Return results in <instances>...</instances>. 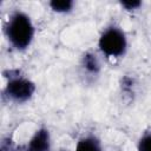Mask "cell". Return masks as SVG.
I'll return each mask as SVG.
<instances>
[{"instance_id":"obj_1","label":"cell","mask_w":151,"mask_h":151,"mask_svg":"<svg viewBox=\"0 0 151 151\" xmlns=\"http://www.w3.org/2000/svg\"><path fill=\"white\" fill-rule=\"evenodd\" d=\"M33 25L29 18L21 12H17L9 20L7 34L12 45L19 50L26 48L33 38Z\"/></svg>"},{"instance_id":"obj_2","label":"cell","mask_w":151,"mask_h":151,"mask_svg":"<svg viewBox=\"0 0 151 151\" xmlns=\"http://www.w3.org/2000/svg\"><path fill=\"white\" fill-rule=\"evenodd\" d=\"M99 47L106 55H122L126 48V39L124 33L114 27L106 29L99 39Z\"/></svg>"},{"instance_id":"obj_3","label":"cell","mask_w":151,"mask_h":151,"mask_svg":"<svg viewBox=\"0 0 151 151\" xmlns=\"http://www.w3.org/2000/svg\"><path fill=\"white\" fill-rule=\"evenodd\" d=\"M34 84L25 78H12L6 87V92L7 94L18 101H24L26 99H28L33 92H34Z\"/></svg>"},{"instance_id":"obj_4","label":"cell","mask_w":151,"mask_h":151,"mask_svg":"<svg viewBox=\"0 0 151 151\" xmlns=\"http://www.w3.org/2000/svg\"><path fill=\"white\" fill-rule=\"evenodd\" d=\"M26 151H50V134L46 129L35 132L27 145Z\"/></svg>"},{"instance_id":"obj_5","label":"cell","mask_w":151,"mask_h":151,"mask_svg":"<svg viewBox=\"0 0 151 151\" xmlns=\"http://www.w3.org/2000/svg\"><path fill=\"white\" fill-rule=\"evenodd\" d=\"M76 151H101L99 142L93 137H86L79 140Z\"/></svg>"},{"instance_id":"obj_6","label":"cell","mask_w":151,"mask_h":151,"mask_svg":"<svg viewBox=\"0 0 151 151\" xmlns=\"http://www.w3.org/2000/svg\"><path fill=\"white\" fill-rule=\"evenodd\" d=\"M73 2L71 0H54L50 2V6L57 12H67L72 8Z\"/></svg>"},{"instance_id":"obj_7","label":"cell","mask_w":151,"mask_h":151,"mask_svg":"<svg viewBox=\"0 0 151 151\" xmlns=\"http://www.w3.org/2000/svg\"><path fill=\"white\" fill-rule=\"evenodd\" d=\"M84 64H85V67L91 71V72H97L99 70V64L96 59L94 55L92 54H86L85 58H84Z\"/></svg>"},{"instance_id":"obj_8","label":"cell","mask_w":151,"mask_h":151,"mask_svg":"<svg viewBox=\"0 0 151 151\" xmlns=\"http://www.w3.org/2000/svg\"><path fill=\"white\" fill-rule=\"evenodd\" d=\"M138 151H151V133H146L139 140Z\"/></svg>"},{"instance_id":"obj_9","label":"cell","mask_w":151,"mask_h":151,"mask_svg":"<svg viewBox=\"0 0 151 151\" xmlns=\"http://www.w3.org/2000/svg\"><path fill=\"white\" fill-rule=\"evenodd\" d=\"M122 5H123L124 7H126L127 9H133V8L138 7V6L140 5V2H139V1H123Z\"/></svg>"}]
</instances>
